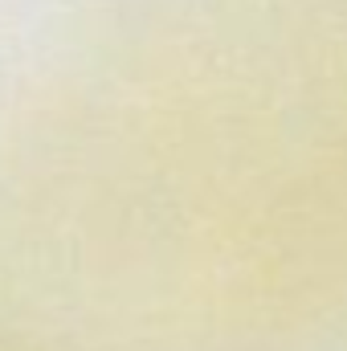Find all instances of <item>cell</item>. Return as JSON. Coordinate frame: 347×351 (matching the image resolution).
<instances>
[]
</instances>
